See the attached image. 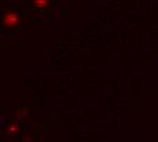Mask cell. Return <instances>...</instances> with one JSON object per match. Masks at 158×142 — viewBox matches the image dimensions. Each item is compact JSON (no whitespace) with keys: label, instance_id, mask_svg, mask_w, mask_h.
Masks as SVG:
<instances>
[{"label":"cell","instance_id":"cell-1","mask_svg":"<svg viewBox=\"0 0 158 142\" xmlns=\"http://www.w3.org/2000/svg\"><path fill=\"white\" fill-rule=\"evenodd\" d=\"M19 23V17L18 14L15 13H7L4 14V17H3V25H4V28H15V26H18Z\"/></svg>","mask_w":158,"mask_h":142},{"label":"cell","instance_id":"cell-2","mask_svg":"<svg viewBox=\"0 0 158 142\" xmlns=\"http://www.w3.org/2000/svg\"><path fill=\"white\" fill-rule=\"evenodd\" d=\"M33 3H34V6H36V7H38V8H45L46 6H48L49 0H33Z\"/></svg>","mask_w":158,"mask_h":142}]
</instances>
